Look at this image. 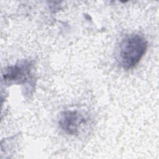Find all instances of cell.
<instances>
[{"label": "cell", "mask_w": 159, "mask_h": 159, "mask_svg": "<svg viewBox=\"0 0 159 159\" xmlns=\"http://www.w3.org/2000/svg\"><path fill=\"white\" fill-rule=\"evenodd\" d=\"M148 47L146 39L139 34L125 36L120 42L117 53V60L125 70L135 66L145 55Z\"/></svg>", "instance_id": "6da1fadb"}, {"label": "cell", "mask_w": 159, "mask_h": 159, "mask_svg": "<svg viewBox=\"0 0 159 159\" xmlns=\"http://www.w3.org/2000/svg\"><path fill=\"white\" fill-rule=\"evenodd\" d=\"M86 123V118L77 110H67L60 116L58 124L61 129L69 135H76Z\"/></svg>", "instance_id": "7a4b0ae2"}, {"label": "cell", "mask_w": 159, "mask_h": 159, "mask_svg": "<svg viewBox=\"0 0 159 159\" xmlns=\"http://www.w3.org/2000/svg\"><path fill=\"white\" fill-rule=\"evenodd\" d=\"M30 66L28 61H24L15 65L8 66L3 73V80L6 81L24 83L30 75Z\"/></svg>", "instance_id": "3957f363"}]
</instances>
